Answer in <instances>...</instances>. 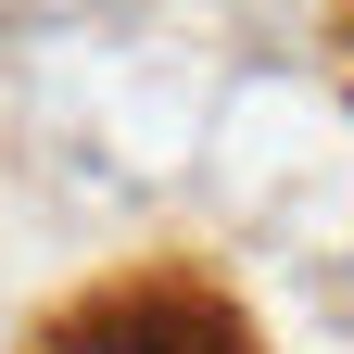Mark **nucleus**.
<instances>
[{"mask_svg":"<svg viewBox=\"0 0 354 354\" xmlns=\"http://www.w3.org/2000/svg\"><path fill=\"white\" fill-rule=\"evenodd\" d=\"M51 354H228V329L203 317V304H114V317H88V329H64Z\"/></svg>","mask_w":354,"mask_h":354,"instance_id":"1","label":"nucleus"}]
</instances>
